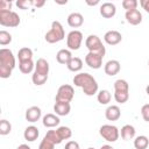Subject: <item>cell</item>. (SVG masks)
<instances>
[{
	"label": "cell",
	"instance_id": "37",
	"mask_svg": "<svg viewBox=\"0 0 149 149\" xmlns=\"http://www.w3.org/2000/svg\"><path fill=\"white\" fill-rule=\"evenodd\" d=\"M141 115H142V118H143L144 121L149 122V104H146V105L142 106V108H141Z\"/></svg>",
	"mask_w": 149,
	"mask_h": 149
},
{
	"label": "cell",
	"instance_id": "40",
	"mask_svg": "<svg viewBox=\"0 0 149 149\" xmlns=\"http://www.w3.org/2000/svg\"><path fill=\"white\" fill-rule=\"evenodd\" d=\"M140 5L147 13H149V0H140Z\"/></svg>",
	"mask_w": 149,
	"mask_h": 149
},
{
	"label": "cell",
	"instance_id": "3",
	"mask_svg": "<svg viewBox=\"0 0 149 149\" xmlns=\"http://www.w3.org/2000/svg\"><path fill=\"white\" fill-rule=\"evenodd\" d=\"M64 37H65V33H64V28L61 24V22L59 21H52L50 30L44 36L45 41L48 43H57V42L62 41Z\"/></svg>",
	"mask_w": 149,
	"mask_h": 149
},
{
	"label": "cell",
	"instance_id": "10",
	"mask_svg": "<svg viewBox=\"0 0 149 149\" xmlns=\"http://www.w3.org/2000/svg\"><path fill=\"white\" fill-rule=\"evenodd\" d=\"M125 17L128 23L133 26H137L142 22V14L139 9H133V10H127L125 14Z\"/></svg>",
	"mask_w": 149,
	"mask_h": 149
},
{
	"label": "cell",
	"instance_id": "35",
	"mask_svg": "<svg viewBox=\"0 0 149 149\" xmlns=\"http://www.w3.org/2000/svg\"><path fill=\"white\" fill-rule=\"evenodd\" d=\"M54 148H55V144H54L51 141L47 140L45 137H43L42 142H41L40 146H38V149H54Z\"/></svg>",
	"mask_w": 149,
	"mask_h": 149
},
{
	"label": "cell",
	"instance_id": "16",
	"mask_svg": "<svg viewBox=\"0 0 149 149\" xmlns=\"http://www.w3.org/2000/svg\"><path fill=\"white\" fill-rule=\"evenodd\" d=\"M105 116L109 121H116V120H119L120 116H121V112H120L119 106L112 105V106L107 107V109L105 111Z\"/></svg>",
	"mask_w": 149,
	"mask_h": 149
},
{
	"label": "cell",
	"instance_id": "12",
	"mask_svg": "<svg viewBox=\"0 0 149 149\" xmlns=\"http://www.w3.org/2000/svg\"><path fill=\"white\" fill-rule=\"evenodd\" d=\"M104 40H105V42H106L107 44H109V45H115V44H118V43L121 42L122 35H121L119 31H116V30H109V31H107V33L104 35Z\"/></svg>",
	"mask_w": 149,
	"mask_h": 149
},
{
	"label": "cell",
	"instance_id": "15",
	"mask_svg": "<svg viewBox=\"0 0 149 149\" xmlns=\"http://www.w3.org/2000/svg\"><path fill=\"white\" fill-rule=\"evenodd\" d=\"M41 108L37 106H31L26 111V120L29 122H36L41 118Z\"/></svg>",
	"mask_w": 149,
	"mask_h": 149
},
{
	"label": "cell",
	"instance_id": "31",
	"mask_svg": "<svg viewBox=\"0 0 149 149\" xmlns=\"http://www.w3.org/2000/svg\"><path fill=\"white\" fill-rule=\"evenodd\" d=\"M56 130H57V133H58V135L61 136L62 140H68V139H70V137L72 136V130H71L69 127L62 126V127L57 128Z\"/></svg>",
	"mask_w": 149,
	"mask_h": 149
},
{
	"label": "cell",
	"instance_id": "46",
	"mask_svg": "<svg viewBox=\"0 0 149 149\" xmlns=\"http://www.w3.org/2000/svg\"><path fill=\"white\" fill-rule=\"evenodd\" d=\"M87 149H94V148H87Z\"/></svg>",
	"mask_w": 149,
	"mask_h": 149
},
{
	"label": "cell",
	"instance_id": "20",
	"mask_svg": "<svg viewBox=\"0 0 149 149\" xmlns=\"http://www.w3.org/2000/svg\"><path fill=\"white\" fill-rule=\"evenodd\" d=\"M40 135V132H38V128L35 127V126H29L24 129V133H23V136L24 139L28 141V142H34Z\"/></svg>",
	"mask_w": 149,
	"mask_h": 149
},
{
	"label": "cell",
	"instance_id": "34",
	"mask_svg": "<svg viewBox=\"0 0 149 149\" xmlns=\"http://www.w3.org/2000/svg\"><path fill=\"white\" fill-rule=\"evenodd\" d=\"M137 1L136 0H123L122 1V7L127 10H133V9H136L137 7Z\"/></svg>",
	"mask_w": 149,
	"mask_h": 149
},
{
	"label": "cell",
	"instance_id": "27",
	"mask_svg": "<svg viewBox=\"0 0 149 149\" xmlns=\"http://www.w3.org/2000/svg\"><path fill=\"white\" fill-rule=\"evenodd\" d=\"M97 99L101 105H106V104H108L111 101L112 95H111L108 90H101V91H99V93L97 95Z\"/></svg>",
	"mask_w": 149,
	"mask_h": 149
},
{
	"label": "cell",
	"instance_id": "47",
	"mask_svg": "<svg viewBox=\"0 0 149 149\" xmlns=\"http://www.w3.org/2000/svg\"><path fill=\"white\" fill-rule=\"evenodd\" d=\"M148 65H149V62H148Z\"/></svg>",
	"mask_w": 149,
	"mask_h": 149
},
{
	"label": "cell",
	"instance_id": "8",
	"mask_svg": "<svg viewBox=\"0 0 149 149\" xmlns=\"http://www.w3.org/2000/svg\"><path fill=\"white\" fill-rule=\"evenodd\" d=\"M85 45L90 50V52H102V54L106 52L102 42L100 41V38L97 35H90V36H87V38L85 41Z\"/></svg>",
	"mask_w": 149,
	"mask_h": 149
},
{
	"label": "cell",
	"instance_id": "36",
	"mask_svg": "<svg viewBox=\"0 0 149 149\" xmlns=\"http://www.w3.org/2000/svg\"><path fill=\"white\" fill-rule=\"evenodd\" d=\"M31 5H34V1H31V0H19V1H16V6L20 7L21 9H27Z\"/></svg>",
	"mask_w": 149,
	"mask_h": 149
},
{
	"label": "cell",
	"instance_id": "25",
	"mask_svg": "<svg viewBox=\"0 0 149 149\" xmlns=\"http://www.w3.org/2000/svg\"><path fill=\"white\" fill-rule=\"evenodd\" d=\"M149 146V140L147 136L144 135H140L137 137H135L134 140V147L135 149H147Z\"/></svg>",
	"mask_w": 149,
	"mask_h": 149
},
{
	"label": "cell",
	"instance_id": "13",
	"mask_svg": "<svg viewBox=\"0 0 149 149\" xmlns=\"http://www.w3.org/2000/svg\"><path fill=\"white\" fill-rule=\"evenodd\" d=\"M120 69H121V65H120L119 61H116V59H111V61H108V62L105 64V68H104L105 73L108 74V76H115L116 73H119Z\"/></svg>",
	"mask_w": 149,
	"mask_h": 149
},
{
	"label": "cell",
	"instance_id": "4",
	"mask_svg": "<svg viewBox=\"0 0 149 149\" xmlns=\"http://www.w3.org/2000/svg\"><path fill=\"white\" fill-rule=\"evenodd\" d=\"M21 20L17 13L13 10H0V24L3 27H17Z\"/></svg>",
	"mask_w": 149,
	"mask_h": 149
},
{
	"label": "cell",
	"instance_id": "24",
	"mask_svg": "<svg viewBox=\"0 0 149 149\" xmlns=\"http://www.w3.org/2000/svg\"><path fill=\"white\" fill-rule=\"evenodd\" d=\"M17 58H19V62H24V61H29L33 58V50L24 47V48H21L17 52Z\"/></svg>",
	"mask_w": 149,
	"mask_h": 149
},
{
	"label": "cell",
	"instance_id": "6",
	"mask_svg": "<svg viewBox=\"0 0 149 149\" xmlns=\"http://www.w3.org/2000/svg\"><path fill=\"white\" fill-rule=\"evenodd\" d=\"M99 133L101 135V137L108 142H115L118 139H119V129L113 126V125H104L100 127L99 129Z\"/></svg>",
	"mask_w": 149,
	"mask_h": 149
},
{
	"label": "cell",
	"instance_id": "5",
	"mask_svg": "<svg viewBox=\"0 0 149 149\" xmlns=\"http://www.w3.org/2000/svg\"><path fill=\"white\" fill-rule=\"evenodd\" d=\"M73 95H74L73 87L71 85L64 84V85L59 86V88L56 93L55 100H56V102H70L73 99Z\"/></svg>",
	"mask_w": 149,
	"mask_h": 149
},
{
	"label": "cell",
	"instance_id": "14",
	"mask_svg": "<svg viewBox=\"0 0 149 149\" xmlns=\"http://www.w3.org/2000/svg\"><path fill=\"white\" fill-rule=\"evenodd\" d=\"M34 73L41 74V76H47L48 77V73H49V63L44 58H38L36 61V64H35V71H34Z\"/></svg>",
	"mask_w": 149,
	"mask_h": 149
},
{
	"label": "cell",
	"instance_id": "18",
	"mask_svg": "<svg viewBox=\"0 0 149 149\" xmlns=\"http://www.w3.org/2000/svg\"><path fill=\"white\" fill-rule=\"evenodd\" d=\"M70 109H71V106H70V102H56L54 105V111L57 115L59 116H65L70 113Z\"/></svg>",
	"mask_w": 149,
	"mask_h": 149
},
{
	"label": "cell",
	"instance_id": "26",
	"mask_svg": "<svg viewBox=\"0 0 149 149\" xmlns=\"http://www.w3.org/2000/svg\"><path fill=\"white\" fill-rule=\"evenodd\" d=\"M34 66H35V65H34V63H33L31 59L24 61V62H19V69H20V71H21L22 73H24V74L30 73V72L33 71Z\"/></svg>",
	"mask_w": 149,
	"mask_h": 149
},
{
	"label": "cell",
	"instance_id": "21",
	"mask_svg": "<svg viewBox=\"0 0 149 149\" xmlns=\"http://www.w3.org/2000/svg\"><path fill=\"white\" fill-rule=\"evenodd\" d=\"M71 58H72V54L68 49H61L56 55V59L59 64H68L71 61Z\"/></svg>",
	"mask_w": 149,
	"mask_h": 149
},
{
	"label": "cell",
	"instance_id": "23",
	"mask_svg": "<svg viewBox=\"0 0 149 149\" xmlns=\"http://www.w3.org/2000/svg\"><path fill=\"white\" fill-rule=\"evenodd\" d=\"M68 69L72 72H77V71H80L81 68H83V61L79 58V57H72L71 61L66 64Z\"/></svg>",
	"mask_w": 149,
	"mask_h": 149
},
{
	"label": "cell",
	"instance_id": "2",
	"mask_svg": "<svg viewBox=\"0 0 149 149\" xmlns=\"http://www.w3.org/2000/svg\"><path fill=\"white\" fill-rule=\"evenodd\" d=\"M15 68V57L12 50L2 48L0 49V77L8 78L12 74V70Z\"/></svg>",
	"mask_w": 149,
	"mask_h": 149
},
{
	"label": "cell",
	"instance_id": "19",
	"mask_svg": "<svg viewBox=\"0 0 149 149\" xmlns=\"http://www.w3.org/2000/svg\"><path fill=\"white\" fill-rule=\"evenodd\" d=\"M59 122H61L59 118H58L57 115H55V114L49 113V114H45V115L43 116V126H44V127L52 128V127L58 126Z\"/></svg>",
	"mask_w": 149,
	"mask_h": 149
},
{
	"label": "cell",
	"instance_id": "7",
	"mask_svg": "<svg viewBox=\"0 0 149 149\" xmlns=\"http://www.w3.org/2000/svg\"><path fill=\"white\" fill-rule=\"evenodd\" d=\"M83 42V34L79 30H72L68 34L66 45L70 50H78Z\"/></svg>",
	"mask_w": 149,
	"mask_h": 149
},
{
	"label": "cell",
	"instance_id": "38",
	"mask_svg": "<svg viewBox=\"0 0 149 149\" xmlns=\"http://www.w3.org/2000/svg\"><path fill=\"white\" fill-rule=\"evenodd\" d=\"M12 2L7 0H1L0 1V10H10Z\"/></svg>",
	"mask_w": 149,
	"mask_h": 149
},
{
	"label": "cell",
	"instance_id": "32",
	"mask_svg": "<svg viewBox=\"0 0 149 149\" xmlns=\"http://www.w3.org/2000/svg\"><path fill=\"white\" fill-rule=\"evenodd\" d=\"M10 130H12V126H10L9 121L2 119L0 121V135H7L10 133Z\"/></svg>",
	"mask_w": 149,
	"mask_h": 149
},
{
	"label": "cell",
	"instance_id": "45",
	"mask_svg": "<svg viewBox=\"0 0 149 149\" xmlns=\"http://www.w3.org/2000/svg\"><path fill=\"white\" fill-rule=\"evenodd\" d=\"M146 92H147V94L149 95V85H148V86L146 87Z\"/></svg>",
	"mask_w": 149,
	"mask_h": 149
},
{
	"label": "cell",
	"instance_id": "22",
	"mask_svg": "<svg viewBox=\"0 0 149 149\" xmlns=\"http://www.w3.org/2000/svg\"><path fill=\"white\" fill-rule=\"evenodd\" d=\"M135 128L132 126V125H125L122 128H121V132H120V134H121V137L123 139V140H126V141H128V140H133L134 137H135Z\"/></svg>",
	"mask_w": 149,
	"mask_h": 149
},
{
	"label": "cell",
	"instance_id": "1",
	"mask_svg": "<svg viewBox=\"0 0 149 149\" xmlns=\"http://www.w3.org/2000/svg\"><path fill=\"white\" fill-rule=\"evenodd\" d=\"M73 84L81 87L86 95H93L98 91V83L93 76L87 72H80L73 77Z\"/></svg>",
	"mask_w": 149,
	"mask_h": 149
},
{
	"label": "cell",
	"instance_id": "43",
	"mask_svg": "<svg viewBox=\"0 0 149 149\" xmlns=\"http://www.w3.org/2000/svg\"><path fill=\"white\" fill-rule=\"evenodd\" d=\"M16 149H31V148H30L28 144H20Z\"/></svg>",
	"mask_w": 149,
	"mask_h": 149
},
{
	"label": "cell",
	"instance_id": "44",
	"mask_svg": "<svg viewBox=\"0 0 149 149\" xmlns=\"http://www.w3.org/2000/svg\"><path fill=\"white\" fill-rule=\"evenodd\" d=\"M100 149H114V148L112 146H109V144H104V146L100 147Z\"/></svg>",
	"mask_w": 149,
	"mask_h": 149
},
{
	"label": "cell",
	"instance_id": "9",
	"mask_svg": "<svg viewBox=\"0 0 149 149\" xmlns=\"http://www.w3.org/2000/svg\"><path fill=\"white\" fill-rule=\"evenodd\" d=\"M105 54L102 52H88L85 56V63L91 69H100L102 65V58Z\"/></svg>",
	"mask_w": 149,
	"mask_h": 149
},
{
	"label": "cell",
	"instance_id": "41",
	"mask_svg": "<svg viewBox=\"0 0 149 149\" xmlns=\"http://www.w3.org/2000/svg\"><path fill=\"white\" fill-rule=\"evenodd\" d=\"M45 3V1H34V6H36V7H42L43 5Z\"/></svg>",
	"mask_w": 149,
	"mask_h": 149
},
{
	"label": "cell",
	"instance_id": "30",
	"mask_svg": "<svg viewBox=\"0 0 149 149\" xmlns=\"http://www.w3.org/2000/svg\"><path fill=\"white\" fill-rule=\"evenodd\" d=\"M114 99L116 102L125 104L129 99V92H123V91H115L114 92Z\"/></svg>",
	"mask_w": 149,
	"mask_h": 149
},
{
	"label": "cell",
	"instance_id": "33",
	"mask_svg": "<svg viewBox=\"0 0 149 149\" xmlns=\"http://www.w3.org/2000/svg\"><path fill=\"white\" fill-rule=\"evenodd\" d=\"M10 42H12V35L6 30H1L0 31V44L1 45H7Z\"/></svg>",
	"mask_w": 149,
	"mask_h": 149
},
{
	"label": "cell",
	"instance_id": "11",
	"mask_svg": "<svg viewBox=\"0 0 149 149\" xmlns=\"http://www.w3.org/2000/svg\"><path fill=\"white\" fill-rule=\"evenodd\" d=\"M116 13V7L114 3L112 2H104L101 6H100V14L102 17L105 19H109V17H113Z\"/></svg>",
	"mask_w": 149,
	"mask_h": 149
},
{
	"label": "cell",
	"instance_id": "29",
	"mask_svg": "<svg viewBox=\"0 0 149 149\" xmlns=\"http://www.w3.org/2000/svg\"><path fill=\"white\" fill-rule=\"evenodd\" d=\"M114 91H123L129 92V85L125 79H118L114 83Z\"/></svg>",
	"mask_w": 149,
	"mask_h": 149
},
{
	"label": "cell",
	"instance_id": "39",
	"mask_svg": "<svg viewBox=\"0 0 149 149\" xmlns=\"http://www.w3.org/2000/svg\"><path fill=\"white\" fill-rule=\"evenodd\" d=\"M64 149H79V144H78V142H76V141H69V142L65 144Z\"/></svg>",
	"mask_w": 149,
	"mask_h": 149
},
{
	"label": "cell",
	"instance_id": "17",
	"mask_svg": "<svg viewBox=\"0 0 149 149\" xmlns=\"http://www.w3.org/2000/svg\"><path fill=\"white\" fill-rule=\"evenodd\" d=\"M84 22V17L80 13H71L68 16V24L72 28H78L83 24Z\"/></svg>",
	"mask_w": 149,
	"mask_h": 149
},
{
	"label": "cell",
	"instance_id": "42",
	"mask_svg": "<svg viewBox=\"0 0 149 149\" xmlns=\"http://www.w3.org/2000/svg\"><path fill=\"white\" fill-rule=\"evenodd\" d=\"M86 3L90 5V6H95V5L99 3V0H94V1H88V0H86Z\"/></svg>",
	"mask_w": 149,
	"mask_h": 149
},
{
	"label": "cell",
	"instance_id": "28",
	"mask_svg": "<svg viewBox=\"0 0 149 149\" xmlns=\"http://www.w3.org/2000/svg\"><path fill=\"white\" fill-rule=\"evenodd\" d=\"M47 140H49V141H51L54 144H59L63 140L61 139V136L58 135V133H57V130H49L47 134H45V136H44Z\"/></svg>",
	"mask_w": 149,
	"mask_h": 149
}]
</instances>
